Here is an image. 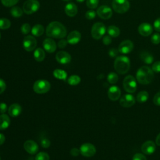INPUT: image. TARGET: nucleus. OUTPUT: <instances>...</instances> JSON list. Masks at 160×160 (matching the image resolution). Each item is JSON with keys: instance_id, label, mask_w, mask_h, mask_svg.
I'll list each match as a JSON object with an SVG mask.
<instances>
[{"instance_id": "23", "label": "nucleus", "mask_w": 160, "mask_h": 160, "mask_svg": "<svg viewBox=\"0 0 160 160\" xmlns=\"http://www.w3.org/2000/svg\"><path fill=\"white\" fill-rule=\"evenodd\" d=\"M10 122V119L7 114H1L0 115V130L7 129L9 127Z\"/></svg>"}, {"instance_id": "27", "label": "nucleus", "mask_w": 160, "mask_h": 160, "mask_svg": "<svg viewBox=\"0 0 160 160\" xmlns=\"http://www.w3.org/2000/svg\"><path fill=\"white\" fill-rule=\"evenodd\" d=\"M53 76L56 79L64 81L67 79L68 74L65 71L60 69H56L53 71Z\"/></svg>"}, {"instance_id": "50", "label": "nucleus", "mask_w": 160, "mask_h": 160, "mask_svg": "<svg viewBox=\"0 0 160 160\" xmlns=\"http://www.w3.org/2000/svg\"><path fill=\"white\" fill-rule=\"evenodd\" d=\"M70 153L72 156H77L79 155V154L80 153V150L78 149V148H73L71 149V151H70Z\"/></svg>"}, {"instance_id": "25", "label": "nucleus", "mask_w": 160, "mask_h": 160, "mask_svg": "<svg viewBox=\"0 0 160 160\" xmlns=\"http://www.w3.org/2000/svg\"><path fill=\"white\" fill-rule=\"evenodd\" d=\"M34 58L38 62L42 61L45 58V52L42 48H38L34 52Z\"/></svg>"}, {"instance_id": "29", "label": "nucleus", "mask_w": 160, "mask_h": 160, "mask_svg": "<svg viewBox=\"0 0 160 160\" xmlns=\"http://www.w3.org/2000/svg\"><path fill=\"white\" fill-rule=\"evenodd\" d=\"M149 98V94L146 91H142L139 92L136 96V99L138 102L139 103H143L145 102Z\"/></svg>"}, {"instance_id": "49", "label": "nucleus", "mask_w": 160, "mask_h": 160, "mask_svg": "<svg viewBox=\"0 0 160 160\" xmlns=\"http://www.w3.org/2000/svg\"><path fill=\"white\" fill-rule=\"evenodd\" d=\"M67 43H68V41L67 40H65V39H61L59 41L58 43V46L59 48H64L67 45Z\"/></svg>"}, {"instance_id": "18", "label": "nucleus", "mask_w": 160, "mask_h": 160, "mask_svg": "<svg viewBox=\"0 0 160 160\" xmlns=\"http://www.w3.org/2000/svg\"><path fill=\"white\" fill-rule=\"evenodd\" d=\"M108 96L111 101H116L121 96V89L116 86H111L108 89Z\"/></svg>"}, {"instance_id": "56", "label": "nucleus", "mask_w": 160, "mask_h": 160, "mask_svg": "<svg viewBox=\"0 0 160 160\" xmlns=\"http://www.w3.org/2000/svg\"><path fill=\"white\" fill-rule=\"evenodd\" d=\"M0 160H1V158H0Z\"/></svg>"}, {"instance_id": "42", "label": "nucleus", "mask_w": 160, "mask_h": 160, "mask_svg": "<svg viewBox=\"0 0 160 160\" xmlns=\"http://www.w3.org/2000/svg\"><path fill=\"white\" fill-rule=\"evenodd\" d=\"M112 42L111 36L109 35H105L102 38V42L104 45H109Z\"/></svg>"}, {"instance_id": "39", "label": "nucleus", "mask_w": 160, "mask_h": 160, "mask_svg": "<svg viewBox=\"0 0 160 160\" xmlns=\"http://www.w3.org/2000/svg\"><path fill=\"white\" fill-rule=\"evenodd\" d=\"M96 13L94 10H89L85 14V17L89 20H91L96 17Z\"/></svg>"}, {"instance_id": "3", "label": "nucleus", "mask_w": 160, "mask_h": 160, "mask_svg": "<svg viewBox=\"0 0 160 160\" xmlns=\"http://www.w3.org/2000/svg\"><path fill=\"white\" fill-rule=\"evenodd\" d=\"M114 68L116 71L120 74L127 73L130 68L129 59L125 56L117 57L114 62Z\"/></svg>"}, {"instance_id": "6", "label": "nucleus", "mask_w": 160, "mask_h": 160, "mask_svg": "<svg viewBox=\"0 0 160 160\" xmlns=\"http://www.w3.org/2000/svg\"><path fill=\"white\" fill-rule=\"evenodd\" d=\"M106 28L105 25L102 22H96L93 24L91 28V36L96 40L100 39L105 34Z\"/></svg>"}, {"instance_id": "34", "label": "nucleus", "mask_w": 160, "mask_h": 160, "mask_svg": "<svg viewBox=\"0 0 160 160\" xmlns=\"http://www.w3.org/2000/svg\"><path fill=\"white\" fill-rule=\"evenodd\" d=\"M35 160H49V156L45 152H40L36 154Z\"/></svg>"}, {"instance_id": "41", "label": "nucleus", "mask_w": 160, "mask_h": 160, "mask_svg": "<svg viewBox=\"0 0 160 160\" xmlns=\"http://www.w3.org/2000/svg\"><path fill=\"white\" fill-rule=\"evenodd\" d=\"M41 144L44 148H48L50 146L51 142L47 138H42L41 141Z\"/></svg>"}, {"instance_id": "30", "label": "nucleus", "mask_w": 160, "mask_h": 160, "mask_svg": "<svg viewBox=\"0 0 160 160\" xmlns=\"http://www.w3.org/2000/svg\"><path fill=\"white\" fill-rule=\"evenodd\" d=\"M81 82V78L78 75L71 76L68 79V83L71 86H76Z\"/></svg>"}, {"instance_id": "21", "label": "nucleus", "mask_w": 160, "mask_h": 160, "mask_svg": "<svg viewBox=\"0 0 160 160\" xmlns=\"http://www.w3.org/2000/svg\"><path fill=\"white\" fill-rule=\"evenodd\" d=\"M22 111L21 106L18 103H14L11 104L8 108L9 114L13 118L18 116Z\"/></svg>"}, {"instance_id": "48", "label": "nucleus", "mask_w": 160, "mask_h": 160, "mask_svg": "<svg viewBox=\"0 0 160 160\" xmlns=\"http://www.w3.org/2000/svg\"><path fill=\"white\" fill-rule=\"evenodd\" d=\"M6 84L4 81L0 78V94H2L6 89Z\"/></svg>"}, {"instance_id": "12", "label": "nucleus", "mask_w": 160, "mask_h": 160, "mask_svg": "<svg viewBox=\"0 0 160 160\" xmlns=\"http://www.w3.org/2000/svg\"><path fill=\"white\" fill-rule=\"evenodd\" d=\"M134 48V44L129 39L122 41L118 47V51L122 54H128L131 52Z\"/></svg>"}, {"instance_id": "16", "label": "nucleus", "mask_w": 160, "mask_h": 160, "mask_svg": "<svg viewBox=\"0 0 160 160\" xmlns=\"http://www.w3.org/2000/svg\"><path fill=\"white\" fill-rule=\"evenodd\" d=\"M138 29L139 33L141 36H146V37L151 35L153 31L152 26L150 24L146 23V22H143L139 26Z\"/></svg>"}, {"instance_id": "13", "label": "nucleus", "mask_w": 160, "mask_h": 160, "mask_svg": "<svg viewBox=\"0 0 160 160\" xmlns=\"http://www.w3.org/2000/svg\"><path fill=\"white\" fill-rule=\"evenodd\" d=\"M135 103V99L134 96L130 94H125L122 96L120 100L119 104L124 108H129L132 106Z\"/></svg>"}, {"instance_id": "36", "label": "nucleus", "mask_w": 160, "mask_h": 160, "mask_svg": "<svg viewBox=\"0 0 160 160\" xmlns=\"http://www.w3.org/2000/svg\"><path fill=\"white\" fill-rule=\"evenodd\" d=\"M19 0H1V3L6 7H11L15 5Z\"/></svg>"}, {"instance_id": "11", "label": "nucleus", "mask_w": 160, "mask_h": 160, "mask_svg": "<svg viewBox=\"0 0 160 160\" xmlns=\"http://www.w3.org/2000/svg\"><path fill=\"white\" fill-rule=\"evenodd\" d=\"M97 14L99 18L103 19H108L112 15V9L108 6L102 5L98 8Z\"/></svg>"}, {"instance_id": "4", "label": "nucleus", "mask_w": 160, "mask_h": 160, "mask_svg": "<svg viewBox=\"0 0 160 160\" xmlns=\"http://www.w3.org/2000/svg\"><path fill=\"white\" fill-rule=\"evenodd\" d=\"M51 88V84L49 81L44 79H39L33 84V90L38 94H44L48 92Z\"/></svg>"}, {"instance_id": "35", "label": "nucleus", "mask_w": 160, "mask_h": 160, "mask_svg": "<svg viewBox=\"0 0 160 160\" xmlns=\"http://www.w3.org/2000/svg\"><path fill=\"white\" fill-rule=\"evenodd\" d=\"M99 0H86V5L90 9H95L99 4Z\"/></svg>"}, {"instance_id": "31", "label": "nucleus", "mask_w": 160, "mask_h": 160, "mask_svg": "<svg viewBox=\"0 0 160 160\" xmlns=\"http://www.w3.org/2000/svg\"><path fill=\"white\" fill-rule=\"evenodd\" d=\"M10 13L14 18H19L22 15V10L19 7H13L10 10Z\"/></svg>"}, {"instance_id": "55", "label": "nucleus", "mask_w": 160, "mask_h": 160, "mask_svg": "<svg viewBox=\"0 0 160 160\" xmlns=\"http://www.w3.org/2000/svg\"><path fill=\"white\" fill-rule=\"evenodd\" d=\"M0 39H1V33H0Z\"/></svg>"}, {"instance_id": "10", "label": "nucleus", "mask_w": 160, "mask_h": 160, "mask_svg": "<svg viewBox=\"0 0 160 160\" xmlns=\"http://www.w3.org/2000/svg\"><path fill=\"white\" fill-rule=\"evenodd\" d=\"M37 45V41L32 36H26L24 38L22 41V46L24 49L27 51H33Z\"/></svg>"}, {"instance_id": "7", "label": "nucleus", "mask_w": 160, "mask_h": 160, "mask_svg": "<svg viewBox=\"0 0 160 160\" xmlns=\"http://www.w3.org/2000/svg\"><path fill=\"white\" fill-rule=\"evenodd\" d=\"M123 88L129 93L134 92L137 88V82L134 77L131 75L126 76L123 80Z\"/></svg>"}, {"instance_id": "53", "label": "nucleus", "mask_w": 160, "mask_h": 160, "mask_svg": "<svg viewBox=\"0 0 160 160\" xmlns=\"http://www.w3.org/2000/svg\"><path fill=\"white\" fill-rule=\"evenodd\" d=\"M77 2H83L84 0H76Z\"/></svg>"}, {"instance_id": "5", "label": "nucleus", "mask_w": 160, "mask_h": 160, "mask_svg": "<svg viewBox=\"0 0 160 160\" xmlns=\"http://www.w3.org/2000/svg\"><path fill=\"white\" fill-rule=\"evenodd\" d=\"M112 6L114 11L123 14L129 10L130 4L128 0H113Z\"/></svg>"}, {"instance_id": "24", "label": "nucleus", "mask_w": 160, "mask_h": 160, "mask_svg": "<svg viewBox=\"0 0 160 160\" xmlns=\"http://www.w3.org/2000/svg\"><path fill=\"white\" fill-rule=\"evenodd\" d=\"M140 58L142 62L147 64H151L154 61L152 55L147 51H142L140 54Z\"/></svg>"}, {"instance_id": "14", "label": "nucleus", "mask_w": 160, "mask_h": 160, "mask_svg": "<svg viewBox=\"0 0 160 160\" xmlns=\"http://www.w3.org/2000/svg\"><path fill=\"white\" fill-rule=\"evenodd\" d=\"M56 59L60 64H66L71 61V56L68 52L61 51L56 54Z\"/></svg>"}, {"instance_id": "40", "label": "nucleus", "mask_w": 160, "mask_h": 160, "mask_svg": "<svg viewBox=\"0 0 160 160\" xmlns=\"http://www.w3.org/2000/svg\"><path fill=\"white\" fill-rule=\"evenodd\" d=\"M152 70L155 72H160V61H156L152 65Z\"/></svg>"}, {"instance_id": "32", "label": "nucleus", "mask_w": 160, "mask_h": 160, "mask_svg": "<svg viewBox=\"0 0 160 160\" xmlns=\"http://www.w3.org/2000/svg\"><path fill=\"white\" fill-rule=\"evenodd\" d=\"M107 79L110 84H115L118 81V76L116 73L114 72H111L108 74Z\"/></svg>"}, {"instance_id": "46", "label": "nucleus", "mask_w": 160, "mask_h": 160, "mask_svg": "<svg viewBox=\"0 0 160 160\" xmlns=\"http://www.w3.org/2000/svg\"><path fill=\"white\" fill-rule=\"evenodd\" d=\"M154 28L158 32H160V18L156 19L154 22Z\"/></svg>"}, {"instance_id": "28", "label": "nucleus", "mask_w": 160, "mask_h": 160, "mask_svg": "<svg viewBox=\"0 0 160 160\" xmlns=\"http://www.w3.org/2000/svg\"><path fill=\"white\" fill-rule=\"evenodd\" d=\"M44 27L41 24H36L31 29V33L35 36H41L44 32Z\"/></svg>"}, {"instance_id": "52", "label": "nucleus", "mask_w": 160, "mask_h": 160, "mask_svg": "<svg viewBox=\"0 0 160 160\" xmlns=\"http://www.w3.org/2000/svg\"><path fill=\"white\" fill-rule=\"evenodd\" d=\"M156 143L157 145L160 146V133L157 136L156 139Z\"/></svg>"}, {"instance_id": "44", "label": "nucleus", "mask_w": 160, "mask_h": 160, "mask_svg": "<svg viewBox=\"0 0 160 160\" xmlns=\"http://www.w3.org/2000/svg\"><path fill=\"white\" fill-rule=\"evenodd\" d=\"M118 52H119L118 49H116V48H111V49H110L109 50V51H108L109 56L110 57H111V58H114V57H116V56L118 55Z\"/></svg>"}, {"instance_id": "37", "label": "nucleus", "mask_w": 160, "mask_h": 160, "mask_svg": "<svg viewBox=\"0 0 160 160\" xmlns=\"http://www.w3.org/2000/svg\"><path fill=\"white\" fill-rule=\"evenodd\" d=\"M31 30V26H30V25H29V24H28V23H24V24H23L21 26V32H22V34H28V33L30 32Z\"/></svg>"}, {"instance_id": "17", "label": "nucleus", "mask_w": 160, "mask_h": 160, "mask_svg": "<svg viewBox=\"0 0 160 160\" xmlns=\"http://www.w3.org/2000/svg\"><path fill=\"white\" fill-rule=\"evenodd\" d=\"M24 148L28 153L34 154L38 151V145L32 140H28L24 143Z\"/></svg>"}, {"instance_id": "33", "label": "nucleus", "mask_w": 160, "mask_h": 160, "mask_svg": "<svg viewBox=\"0 0 160 160\" xmlns=\"http://www.w3.org/2000/svg\"><path fill=\"white\" fill-rule=\"evenodd\" d=\"M11 26V22L8 19L1 18L0 19V29H7Z\"/></svg>"}, {"instance_id": "26", "label": "nucleus", "mask_w": 160, "mask_h": 160, "mask_svg": "<svg viewBox=\"0 0 160 160\" xmlns=\"http://www.w3.org/2000/svg\"><path fill=\"white\" fill-rule=\"evenodd\" d=\"M107 31H108V35H109L110 36H111L112 38L118 37L120 34V29H119V28H118L117 26H114V25L109 26L108 28Z\"/></svg>"}, {"instance_id": "54", "label": "nucleus", "mask_w": 160, "mask_h": 160, "mask_svg": "<svg viewBox=\"0 0 160 160\" xmlns=\"http://www.w3.org/2000/svg\"><path fill=\"white\" fill-rule=\"evenodd\" d=\"M63 1H69L71 0H63Z\"/></svg>"}, {"instance_id": "19", "label": "nucleus", "mask_w": 160, "mask_h": 160, "mask_svg": "<svg viewBox=\"0 0 160 160\" xmlns=\"http://www.w3.org/2000/svg\"><path fill=\"white\" fill-rule=\"evenodd\" d=\"M42 46L44 49L49 53L54 52L57 48L56 43L55 41L51 38L45 39L42 42Z\"/></svg>"}, {"instance_id": "38", "label": "nucleus", "mask_w": 160, "mask_h": 160, "mask_svg": "<svg viewBox=\"0 0 160 160\" xmlns=\"http://www.w3.org/2000/svg\"><path fill=\"white\" fill-rule=\"evenodd\" d=\"M151 41L154 44H158L160 42V34L159 33H154L151 37Z\"/></svg>"}, {"instance_id": "43", "label": "nucleus", "mask_w": 160, "mask_h": 160, "mask_svg": "<svg viewBox=\"0 0 160 160\" xmlns=\"http://www.w3.org/2000/svg\"><path fill=\"white\" fill-rule=\"evenodd\" d=\"M132 160H147L145 156L141 153H136L133 156Z\"/></svg>"}, {"instance_id": "47", "label": "nucleus", "mask_w": 160, "mask_h": 160, "mask_svg": "<svg viewBox=\"0 0 160 160\" xmlns=\"http://www.w3.org/2000/svg\"><path fill=\"white\" fill-rule=\"evenodd\" d=\"M8 110L7 104L5 102H1L0 103V113L4 114Z\"/></svg>"}, {"instance_id": "1", "label": "nucleus", "mask_w": 160, "mask_h": 160, "mask_svg": "<svg viewBox=\"0 0 160 160\" xmlns=\"http://www.w3.org/2000/svg\"><path fill=\"white\" fill-rule=\"evenodd\" d=\"M46 33L49 37L61 39L66 36L67 31L62 24L58 21H53L49 23L46 28Z\"/></svg>"}, {"instance_id": "20", "label": "nucleus", "mask_w": 160, "mask_h": 160, "mask_svg": "<svg viewBox=\"0 0 160 160\" xmlns=\"http://www.w3.org/2000/svg\"><path fill=\"white\" fill-rule=\"evenodd\" d=\"M81 38V33L78 31H73L71 32L67 37V41L70 44H76L79 42Z\"/></svg>"}, {"instance_id": "8", "label": "nucleus", "mask_w": 160, "mask_h": 160, "mask_svg": "<svg viewBox=\"0 0 160 160\" xmlns=\"http://www.w3.org/2000/svg\"><path fill=\"white\" fill-rule=\"evenodd\" d=\"M39 8V2L37 0H28L22 7L23 11L27 14H31L36 12Z\"/></svg>"}, {"instance_id": "22", "label": "nucleus", "mask_w": 160, "mask_h": 160, "mask_svg": "<svg viewBox=\"0 0 160 160\" xmlns=\"http://www.w3.org/2000/svg\"><path fill=\"white\" fill-rule=\"evenodd\" d=\"M65 12L69 17H74L78 13V8L73 2H69L65 6Z\"/></svg>"}, {"instance_id": "9", "label": "nucleus", "mask_w": 160, "mask_h": 160, "mask_svg": "<svg viewBox=\"0 0 160 160\" xmlns=\"http://www.w3.org/2000/svg\"><path fill=\"white\" fill-rule=\"evenodd\" d=\"M80 153L84 157H92L96 152L95 146L91 143L86 142L82 144L80 147Z\"/></svg>"}, {"instance_id": "15", "label": "nucleus", "mask_w": 160, "mask_h": 160, "mask_svg": "<svg viewBox=\"0 0 160 160\" xmlns=\"http://www.w3.org/2000/svg\"><path fill=\"white\" fill-rule=\"evenodd\" d=\"M156 150L155 143L152 141H147L141 146L142 152L148 155L152 154Z\"/></svg>"}, {"instance_id": "45", "label": "nucleus", "mask_w": 160, "mask_h": 160, "mask_svg": "<svg viewBox=\"0 0 160 160\" xmlns=\"http://www.w3.org/2000/svg\"><path fill=\"white\" fill-rule=\"evenodd\" d=\"M153 102L156 105L160 106V91L155 94L153 98Z\"/></svg>"}, {"instance_id": "51", "label": "nucleus", "mask_w": 160, "mask_h": 160, "mask_svg": "<svg viewBox=\"0 0 160 160\" xmlns=\"http://www.w3.org/2000/svg\"><path fill=\"white\" fill-rule=\"evenodd\" d=\"M5 141V136L4 134L0 133V145L2 144Z\"/></svg>"}, {"instance_id": "2", "label": "nucleus", "mask_w": 160, "mask_h": 160, "mask_svg": "<svg viewBox=\"0 0 160 160\" xmlns=\"http://www.w3.org/2000/svg\"><path fill=\"white\" fill-rule=\"evenodd\" d=\"M154 78V72L148 66L141 67L136 72V79L141 84H148Z\"/></svg>"}]
</instances>
